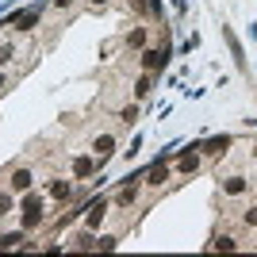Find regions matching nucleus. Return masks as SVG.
I'll list each match as a JSON object with an SVG mask.
<instances>
[{"label": "nucleus", "instance_id": "15", "mask_svg": "<svg viewBox=\"0 0 257 257\" xmlns=\"http://www.w3.org/2000/svg\"><path fill=\"white\" fill-rule=\"evenodd\" d=\"M12 58H16V46H12V43H4V46H0V65H8Z\"/></svg>", "mask_w": 257, "mask_h": 257}, {"label": "nucleus", "instance_id": "10", "mask_svg": "<svg viewBox=\"0 0 257 257\" xmlns=\"http://www.w3.org/2000/svg\"><path fill=\"white\" fill-rule=\"evenodd\" d=\"M100 169V161H88V158H77L73 161V177H92Z\"/></svg>", "mask_w": 257, "mask_h": 257}, {"label": "nucleus", "instance_id": "3", "mask_svg": "<svg viewBox=\"0 0 257 257\" xmlns=\"http://www.w3.org/2000/svg\"><path fill=\"white\" fill-rule=\"evenodd\" d=\"M92 154H96V161L104 165V161L115 154V139H111V135H96V139H92Z\"/></svg>", "mask_w": 257, "mask_h": 257}, {"label": "nucleus", "instance_id": "4", "mask_svg": "<svg viewBox=\"0 0 257 257\" xmlns=\"http://www.w3.org/2000/svg\"><path fill=\"white\" fill-rule=\"evenodd\" d=\"M104 215H107V200H92V204H88V215H85V230H96V226L104 223Z\"/></svg>", "mask_w": 257, "mask_h": 257}, {"label": "nucleus", "instance_id": "2", "mask_svg": "<svg viewBox=\"0 0 257 257\" xmlns=\"http://www.w3.org/2000/svg\"><path fill=\"white\" fill-rule=\"evenodd\" d=\"M230 146H234V139H230V135H215V139H207L200 150H204L207 158H223V154H230Z\"/></svg>", "mask_w": 257, "mask_h": 257}, {"label": "nucleus", "instance_id": "11", "mask_svg": "<svg viewBox=\"0 0 257 257\" xmlns=\"http://www.w3.org/2000/svg\"><path fill=\"white\" fill-rule=\"evenodd\" d=\"M207 249H238V238L234 234H215Z\"/></svg>", "mask_w": 257, "mask_h": 257}, {"label": "nucleus", "instance_id": "16", "mask_svg": "<svg viewBox=\"0 0 257 257\" xmlns=\"http://www.w3.org/2000/svg\"><path fill=\"white\" fill-rule=\"evenodd\" d=\"M119 119H123V123H135V119H139V107H135V104L123 107V111H119Z\"/></svg>", "mask_w": 257, "mask_h": 257}, {"label": "nucleus", "instance_id": "8", "mask_svg": "<svg viewBox=\"0 0 257 257\" xmlns=\"http://www.w3.org/2000/svg\"><path fill=\"white\" fill-rule=\"evenodd\" d=\"M165 62H169V46H165V50H146L142 54V65H146V69H161Z\"/></svg>", "mask_w": 257, "mask_h": 257}, {"label": "nucleus", "instance_id": "19", "mask_svg": "<svg viewBox=\"0 0 257 257\" xmlns=\"http://www.w3.org/2000/svg\"><path fill=\"white\" fill-rule=\"evenodd\" d=\"M96 249H115V234H104V238L96 242Z\"/></svg>", "mask_w": 257, "mask_h": 257}, {"label": "nucleus", "instance_id": "17", "mask_svg": "<svg viewBox=\"0 0 257 257\" xmlns=\"http://www.w3.org/2000/svg\"><path fill=\"white\" fill-rule=\"evenodd\" d=\"M12 196H16V192H12V188H8V192H4V196H0V215H8V211H12Z\"/></svg>", "mask_w": 257, "mask_h": 257}, {"label": "nucleus", "instance_id": "18", "mask_svg": "<svg viewBox=\"0 0 257 257\" xmlns=\"http://www.w3.org/2000/svg\"><path fill=\"white\" fill-rule=\"evenodd\" d=\"M242 226H257V207H246V215H242Z\"/></svg>", "mask_w": 257, "mask_h": 257}, {"label": "nucleus", "instance_id": "5", "mask_svg": "<svg viewBox=\"0 0 257 257\" xmlns=\"http://www.w3.org/2000/svg\"><path fill=\"white\" fill-rule=\"evenodd\" d=\"M46 192H50L54 200H62V204H73V196H77V192H73V184H69V181H62V177L46 184Z\"/></svg>", "mask_w": 257, "mask_h": 257}, {"label": "nucleus", "instance_id": "6", "mask_svg": "<svg viewBox=\"0 0 257 257\" xmlns=\"http://www.w3.org/2000/svg\"><path fill=\"white\" fill-rule=\"evenodd\" d=\"M31 184H35L31 169H16V173H12V181H8V188H12L16 196H23V192H31Z\"/></svg>", "mask_w": 257, "mask_h": 257}, {"label": "nucleus", "instance_id": "14", "mask_svg": "<svg viewBox=\"0 0 257 257\" xmlns=\"http://www.w3.org/2000/svg\"><path fill=\"white\" fill-rule=\"evenodd\" d=\"M150 88H154V81H150V77H139V85H135V96H146Z\"/></svg>", "mask_w": 257, "mask_h": 257}, {"label": "nucleus", "instance_id": "13", "mask_svg": "<svg viewBox=\"0 0 257 257\" xmlns=\"http://www.w3.org/2000/svg\"><path fill=\"white\" fill-rule=\"evenodd\" d=\"M127 46L131 50H135V46H146V31H142V27H131L127 31Z\"/></svg>", "mask_w": 257, "mask_h": 257}, {"label": "nucleus", "instance_id": "12", "mask_svg": "<svg viewBox=\"0 0 257 257\" xmlns=\"http://www.w3.org/2000/svg\"><path fill=\"white\" fill-rule=\"evenodd\" d=\"M23 246V230H12V234H0V249H20Z\"/></svg>", "mask_w": 257, "mask_h": 257}, {"label": "nucleus", "instance_id": "9", "mask_svg": "<svg viewBox=\"0 0 257 257\" xmlns=\"http://www.w3.org/2000/svg\"><path fill=\"white\" fill-rule=\"evenodd\" d=\"M131 181H135V177H127V188H123L119 200H115L119 207H135V204H139V184H131Z\"/></svg>", "mask_w": 257, "mask_h": 257}, {"label": "nucleus", "instance_id": "20", "mask_svg": "<svg viewBox=\"0 0 257 257\" xmlns=\"http://www.w3.org/2000/svg\"><path fill=\"white\" fill-rule=\"evenodd\" d=\"M8 85H12V77H8V73H0V92H4Z\"/></svg>", "mask_w": 257, "mask_h": 257}, {"label": "nucleus", "instance_id": "1", "mask_svg": "<svg viewBox=\"0 0 257 257\" xmlns=\"http://www.w3.org/2000/svg\"><path fill=\"white\" fill-rule=\"evenodd\" d=\"M219 188H223V196H246L249 192V177L246 173H230V177H219Z\"/></svg>", "mask_w": 257, "mask_h": 257}, {"label": "nucleus", "instance_id": "7", "mask_svg": "<svg viewBox=\"0 0 257 257\" xmlns=\"http://www.w3.org/2000/svg\"><path fill=\"white\" fill-rule=\"evenodd\" d=\"M169 158H173V154H165V158H158V165H154V169H150V181H146V184H150V188H161V184L169 181V165H165V161H169Z\"/></svg>", "mask_w": 257, "mask_h": 257}, {"label": "nucleus", "instance_id": "21", "mask_svg": "<svg viewBox=\"0 0 257 257\" xmlns=\"http://www.w3.org/2000/svg\"><path fill=\"white\" fill-rule=\"evenodd\" d=\"M92 4H107V0H92Z\"/></svg>", "mask_w": 257, "mask_h": 257}]
</instances>
